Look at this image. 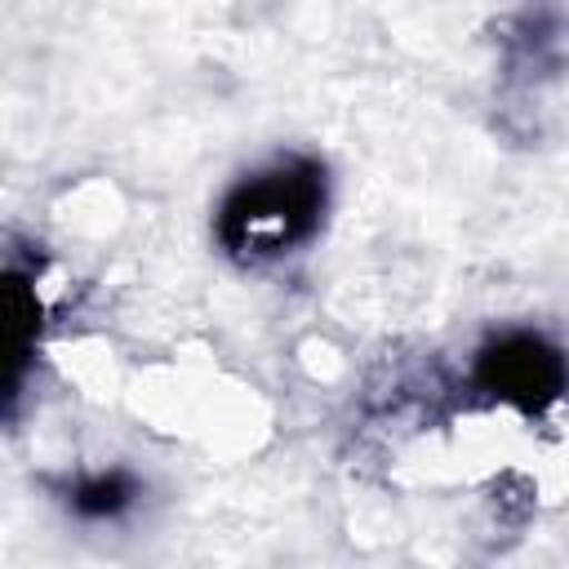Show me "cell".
I'll return each instance as SVG.
<instances>
[{
    "instance_id": "3957f363",
    "label": "cell",
    "mask_w": 569,
    "mask_h": 569,
    "mask_svg": "<svg viewBox=\"0 0 569 569\" xmlns=\"http://www.w3.org/2000/svg\"><path fill=\"white\" fill-rule=\"evenodd\" d=\"M67 502H71V511L80 520H120L138 502V480L129 471H120V467L93 471V476H80L71 485Z\"/></svg>"
},
{
    "instance_id": "7a4b0ae2",
    "label": "cell",
    "mask_w": 569,
    "mask_h": 569,
    "mask_svg": "<svg viewBox=\"0 0 569 569\" xmlns=\"http://www.w3.org/2000/svg\"><path fill=\"white\" fill-rule=\"evenodd\" d=\"M476 387L525 413L547 409L569 387V360L542 333H502L476 356Z\"/></svg>"
},
{
    "instance_id": "277c9868",
    "label": "cell",
    "mask_w": 569,
    "mask_h": 569,
    "mask_svg": "<svg viewBox=\"0 0 569 569\" xmlns=\"http://www.w3.org/2000/svg\"><path fill=\"white\" fill-rule=\"evenodd\" d=\"M4 316H9V391H18V378H22V360L31 351V329H36V316H40V302L36 293L27 289V280L18 271L4 276Z\"/></svg>"
},
{
    "instance_id": "6da1fadb",
    "label": "cell",
    "mask_w": 569,
    "mask_h": 569,
    "mask_svg": "<svg viewBox=\"0 0 569 569\" xmlns=\"http://www.w3.org/2000/svg\"><path fill=\"white\" fill-rule=\"evenodd\" d=\"M325 213V164L280 156L244 173L218 204V244L240 262H271L307 244Z\"/></svg>"
}]
</instances>
